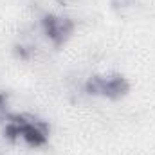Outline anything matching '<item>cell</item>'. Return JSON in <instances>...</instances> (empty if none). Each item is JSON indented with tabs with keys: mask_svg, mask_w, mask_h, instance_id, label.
<instances>
[{
	"mask_svg": "<svg viewBox=\"0 0 155 155\" xmlns=\"http://www.w3.org/2000/svg\"><path fill=\"white\" fill-rule=\"evenodd\" d=\"M87 90L105 97H121L128 90V83L121 76H96L87 83Z\"/></svg>",
	"mask_w": 155,
	"mask_h": 155,
	"instance_id": "6da1fadb",
	"label": "cell"
},
{
	"mask_svg": "<svg viewBox=\"0 0 155 155\" xmlns=\"http://www.w3.org/2000/svg\"><path fill=\"white\" fill-rule=\"evenodd\" d=\"M41 27H43V35L51 40L52 43H63L65 40L72 35L74 24L67 16L51 15V16H45L43 18Z\"/></svg>",
	"mask_w": 155,
	"mask_h": 155,
	"instance_id": "7a4b0ae2",
	"label": "cell"
}]
</instances>
